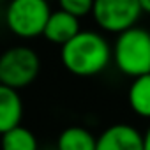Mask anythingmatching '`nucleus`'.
Returning a JSON list of instances; mask_svg holds the SVG:
<instances>
[{"instance_id": "f03ea898", "label": "nucleus", "mask_w": 150, "mask_h": 150, "mask_svg": "<svg viewBox=\"0 0 150 150\" xmlns=\"http://www.w3.org/2000/svg\"><path fill=\"white\" fill-rule=\"evenodd\" d=\"M113 58L118 71L125 76L138 78L150 72V32L131 27L118 34L113 48Z\"/></svg>"}, {"instance_id": "9b49d317", "label": "nucleus", "mask_w": 150, "mask_h": 150, "mask_svg": "<svg viewBox=\"0 0 150 150\" xmlns=\"http://www.w3.org/2000/svg\"><path fill=\"white\" fill-rule=\"evenodd\" d=\"M0 148L2 150H39V145H37L35 134L30 129L18 125L2 134Z\"/></svg>"}, {"instance_id": "39448f33", "label": "nucleus", "mask_w": 150, "mask_h": 150, "mask_svg": "<svg viewBox=\"0 0 150 150\" xmlns=\"http://www.w3.org/2000/svg\"><path fill=\"white\" fill-rule=\"evenodd\" d=\"M141 13L139 0H94L92 9V16L99 28L111 34H122L136 27Z\"/></svg>"}, {"instance_id": "423d86ee", "label": "nucleus", "mask_w": 150, "mask_h": 150, "mask_svg": "<svg viewBox=\"0 0 150 150\" xmlns=\"http://www.w3.org/2000/svg\"><path fill=\"white\" fill-rule=\"evenodd\" d=\"M96 150H145V136L129 124H113L97 138Z\"/></svg>"}, {"instance_id": "4468645a", "label": "nucleus", "mask_w": 150, "mask_h": 150, "mask_svg": "<svg viewBox=\"0 0 150 150\" xmlns=\"http://www.w3.org/2000/svg\"><path fill=\"white\" fill-rule=\"evenodd\" d=\"M143 136H145V150H150V127L146 129V132Z\"/></svg>"}, {"instance_id": "ddd939ff", "label": "nucleus", "mask_w": 150, "mask_h": 150, "mask_svg": "<svg viewBox=\"0 0 150 150\" xmlns=\"http://www.w3.org/2000/svg\"><path fill=\"white\" fill-rule=\"evenodd\" d=\"M139 6H141L143 13H148L150 14V0H139Z\"/></svg>"}, {"instance_id": "2eb2a0df", "label": "nucleus", "mask_w": 150, "mask_h": 150, "mask_svg": "<svg viewBox=\"0 0 150 150\" xmlns=\"http://www.w3.org/2000/svg\"><path fill=\"white\" fill-rule=\"evenodd\" d=\"M46 2H51V0H46Z\"/></svg>"}, {"instance_id": "0eeeda50", "label": "nucleus", "mask_w": 150, "mask_h": 150, "mask_svg": "<svg viewBox=\"0 0 150 150\" xmlns=\"http://www.w3.org/2000/svg\"><path fill=\"white\" fill-rule=\"evenodd\" d=\"M80 32H81V28H80V18L65 13L64 9H58V11H51V14L48 18V23L44 27L42 35L50 42L64 46L74 35H78Z\"/></svg>"}, {"instance_id": "f8f14e48", "label": "nucleus", "mask_w": 150, "mask_h": 150, "mask_svg": "<svg viewBox=\"0 0 150 150\" xmlns=\"http://www.w3.org/2000/svg\"><path fill=\"white\" fill-rule=\"evenodd\" d=\"M57 2L60 9H64L65 13L76 16V18L92 14V9H94V0H57Z\"/></svg>"}, {"instance_id": "20e7f679", "label": "nucleus", "mask_w": 150, "mask_h": 150, "mask_svg": "<svg viewBox=\"0 0 150 150\" xmlns=\"http://www.w3.org/2000/svg\"><path fill=\"white\" fill-rule=\"evenodd\" d=\"M50 14L51 9L46 0H11L6 9V25L14 35L34 39L42 35Z\"/></svg>"}, {"instance_id": "1a4fd4ad", "label": "nucleus", "mask_w": 150, "mask_h": 150, "mask_svg": "<svg viewBox=\"0 0 150 150\" xmlns=\"http://www.w3.org/2000/svg\"><path fill=\"white\" fill-rule=\"evenodd\" d=\"M97 138L85 127L71 125L64 129L57 139V150H96Z\"/></svg>"}, {"instance_id": "6e6552de", "label": "nucleus", "mask_w": 150, "mask_h": 150, "mask_svg": "<svg viewBox=\"0 0 150 150\" xmlns=\"http://www.w3.org/2000/svg\"><path fill=\"white\" fill-rule=\"evenodd\" d=\"M23 103L18 90L0 83V136L4 132L21 125Z\"/></svg>"}, {"instance_id": "9d476101", "label": "nucleus", "mask_w": 150, "mask_h": 150, "mask_svg": "<svg viewBox=\"0 0 150 150\" xmlns=\"http://www.w3.org/2000/svg\"><path fill=\"white\" fill-rule=\"evenodd\" d=\"M131 110L143 118H150V72L132 78L127 92Z\"/></svg>"}, {"instance_id": "f257e3e1", "label": "nucleus", "mask_w": 150, "mask_h": 150, "mask_svg": "<svg viewBox=\"0 0 150 150\" xmlns=\"http://www.w3.org/2000/svg\"><path fill=\"white\" fill-rule=\"evenodd\" d=\"M111 57L113 51L108 41L92 30H81L69 42L60 46V60L64 67L71 74L81 78L103 72L108 67Z\"/></svg>"}, {"instance_id": "7ed1b4c3", "label": "nucleus", "mask_w": 150, "mask_h": 150, "mask_svg": "<svg viewBox=\"0 0 150 150\" xmlns=\"http://www.w3.org/2000/svg\"><path fill=\"white\" fill-rule=\"evenodd\" d=\"M41 71L39 55L28 46H14L0 55V83L14 90L27 88Z\"/></svg>"}, {"instance_id": "dca6fc26", "label": "nucleus", "mask_w": 150, "mask_h": 150, "mask_svg": "<svg viewBox=\"0 0 150 150\" xmlns=\"http://www.w3.org/2000/svg\"><path fill=\"white\" fill-rule=\"evenodd\" d=\"M0 2H2V0H0Z\"/></svg>"}]
</instances>
